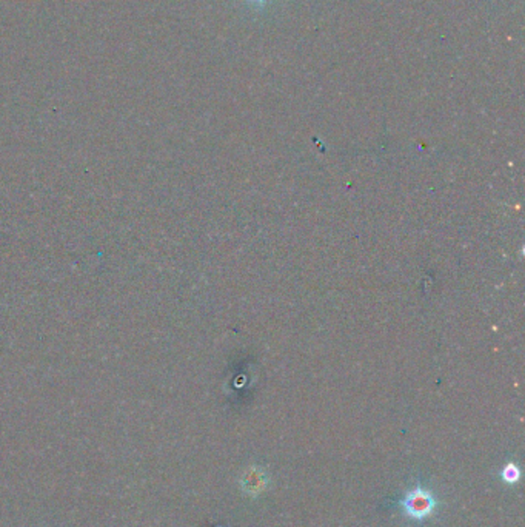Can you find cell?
I'll return each mask as SVG.
<instances>
[{"label":"cell","mask_w":525,"mask_h":527,"mask_svg":"<svg viewBox=\"0 0 525 527\" xmlns=\"http://www.w3.org/2000/svg\"><path fill=\"white\" fill-rule=\"evenodd\" d=\"M433 500L430 498L428 493H423L421 491H416L415 493H411L410 497L406 501V507L407 511L411 513V515L416 518H423L427 517L430 512L433 509Z\"/></svg>","instance_id":"cell-1"},{"label":"cell","mask_w":525,"mask_h":527,"mask_svg":"<svg viewBox=\"0 0 525 527\" xmlns=\"http://www.w3.org/2000/svg\"><path fill=\"white\" fill-rule=\"evenodd\" d=\"M517 476H520V472H517V469L515 466H509L507 469H505L504 478L507 481H516Z\"/></svg>","instance_id":"cell-2"},{"label":"cell","mask_w":525,"mask_h":527,"mask_svg":"<svg viewBox=\"0 0 525 527\" xmlns=\"http://www.w3.org/2000/svg\"><path fill=\"white\" fill-rule=\"evenodd\" d=\"M251 2H255V3H264L265 0H251Z\"/></svg>","instance_id":"cell-3"}]
</instances>
